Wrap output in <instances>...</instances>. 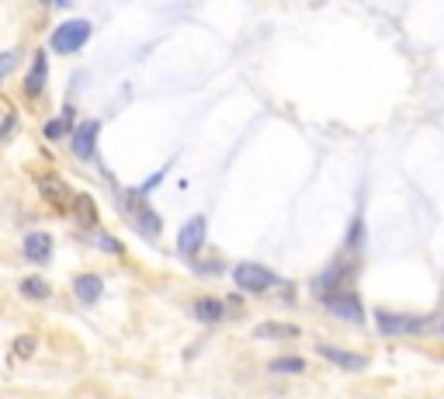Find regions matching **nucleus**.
<instances>
[{
	"instance_id": "7ed1b4c3",
	"label": "nucleus",
	"mask_w": 444,
	"mask_h": 399,
	"mask_svg": "<svg viewBox=\"0 0 444 399\" xmlns=\"http://www.w3.org/2000/svg\"><path fill=\"white\" fill-rule=\"evenodd\" d=\"M233 281H236V289H243V292H264V289L274 285V274L264 264H250L247 261V264L233 267Z\"/></svg>"
},
{
	"instance_id": "2eb2a0df",
	"label": "nucleus",
	"mask_w": 444,
	"mask_h": 399,
	"mask_svg": "<svg viewBox=\"0 0 444 399\" xmlns=\"http://www.w3.org/2000/svg\"><path fill=\"white\" fill-rule=\"evenodd\" d=\"M66 133H73V108H66L59 118L46 122V139H63Z\"/></svg>"
},
{
	"instance_id": "b1692460",
	"label": "nucleus",
	"mask_w": 444,
	"mask_h": 399,
	"mask_svg": "<svg viewBox=\"0 0 444 399\" xmlns=\"http://www.w3.org/2000/svg\"><path fill=\"white\" fill-rule=\"evenodd\" d=\"M441 333H444V319H441Z\"/></svg>"
},
{
	"instance_id": "ddd939ff",
	"label": "nucleus",
	"mask_w": 444,
	"mask_h": 399,
	"mask_svg": "<svg viewBox=\"0 0 444 399\" xmlns=\"http://www.w3.org/2000/svg\"><path fill=\"white\" fill-rule=\"evenodd\" d=\"M222 313H226V306H222L219 299H198V302H195V316L202 319V323H209V326L219 323Z\"/></svg>"
},
{
	"instance_id": "20e7f679",
	"label": "nucleus",
	"mask_w": 444,
	"mask_h": 399,
	"mask_svg": "<svg viewBox=\"0 0 444 399\" xmlns=\"http://www.w3.org/2000/svg\"><path fill=\"white\" fill-rule=\"evenodd\" d=\"M202 243H205V215H191L177 233V250L184 257H195L202 250Z\"/></svg>"
},
{
	"instance_id": "5701e85b",
	"label": "nucleus",
	"mask_w": 444,
	"mask_h": 399,
	"mask_svg": "<svg viewBox=\"0 0 444 399\" xmlns=\"http://www.w3.org/2000/svg\"><path fill=\"white\" fill-rule=\"evenodd\" d=\"M361 247V219L354 222V233H351V250H358Z\"/></svg>"
},
{
	"instance_id": "6ab92c4d",
	"label": "nucleus",
	"mask_w": 444,
	"mask_h": 399,
	"mask_svg": "<svg viewBox=\"0 0 444 399\" xmlns=\"http://www.w3.org/2000/svg\"><path fill=\"white\" fill-rule=\"evenodd\" d=\"M306 361L302 358H274L271 361V372H302Z\"/></svg>"
},
{
	"instance_id": "9b49d317",
	"label": "nucleus",
	"mask_w": 444,
	"mask_h": 399,
	"mask_svg": "<svg viewBox=\"0 0 444 399\" xmlns=\"http://www.w3.org/2000/svg\"><path fill=\"white\" fill-rule=\"evenodd\" d=\"M38 187H42V198H46V202H53L56 209H63V205H66V198H70V191H66V187H63V181H59V177H53V174H49V177H42V181H38Z\"/></svg>"
},
{
	"instance_id": "39448f33",
	"label": "nucleus",
	"mask_w": 444,
	"mask_h": 399,
	"mask_svg": "<svg viewBox=\"0 0 444 399\" xmlns=\"http://www.w3.org/2000/svg\"><path fill=\"white\" fill-rule=\"evenodd\" d=\"M375 323H378V330L382 333H420V330H427V319L423 316H396V313H375Z\"/></svg>"
},
{
	"instance_id": "f3484780",
	"label": "nucleus",
	"mask_w": 444,
	"mask_h": 399,
	"mask_svg": "<svg viewBox=\"0 0 444 399\" xmlns=\"http://www.w3.org/2000/svg\"><path fill=\"white\" fill-rule=\"evenodd\" d=\"M21 295H28V299H49L53 289H49L42 278H25V281H21Z\"/></svg>"
},
{
	"instance_id": "a211bd4d",
	"label": "nucleus",
	"mask_w": 444,
	"mask_h": 399,
	"mask_svg": "<svg viewBox=\"0 0 444 399\" xmlns=\"http://www.w3.org/2000/svg\"><path fill=\"white\" fill-rule=\"evenodd\" d=\"M18 59H21V53H18V49H4V53H0V83L14 73Z\"/></svg>"
},
{
	"instance_id": "f257e3e1",
	"label": "nucleus",
	"mask_w": 444,
	"mask_h": 399,
	"mask_svg": "<svg viewBox=\"0 0 444 399\" xmlns=\"http://www.w3.org/2000/svg\"><path fill=\"white\" fill-rule=\"evenodd\" d=\"M87 38H91V21H87V18H73V21H63V25L53 31L49 49L70 56V53H80V49L87 46Z\"/></svg>"
},
{
	"instance_id": "412c9836",
	"label": "nucleus",
	"mask_w": 444,
	"mask_h": 399,
	"mask_svg": "<svg viewBox=\"0 0 444 399\" xmlns=\"http://www.w3.org/2000/svg\"><path fill=\"white\" fill-rule=\"evenodd\" d=\"M31 351H35V337H18L14 341V354L18 358H31Z\"/></svg>"
},
{
	"instance_id": "aec40b11",
	"label": "nucleus",
	"mask_w": 444,
	"mask_h": 399,
	"mask_svg": "<svg viewBox=\"0 0 444 399\" xmlns=\"http://www.w3.org/2000/svg\"><path fill=\"white\" fill-rule=\"evenodd\" d=\"M14 129H18V115H14V111H7V115H4V122H0V142H7V139L14 135Z\"/></svg>"
},
{
	"instance_id": "f03ea898",
	"label": "nucleus",
	"mask_w": 444,
	"mask_h": 399,
	"mask_svg": "<svg viewBox=\"0 0 444 399\" xmlns=\"http://www.w3.org/2000/svg\"><path fill=\"white\" fill-rule=\"evenodd\" d=\"M323 302H326V309L334 313V316L347 319V323H354V326H361L365 323V309H361V299L354 292H347V289H334V292L323 295Z\"/></svg>"
},
{
	"instance_id": "4be33fe9",
	"label": "nucleus",
	"mask_w": 444,
	"mask_h": 399,
	"mask_svg": "<svg viewBox=\"0 0 444 399\" xmlns=\"http://www.w3.org/2000/svg\"><path fill=\"white\" fill-rule=\"evenodd\" d=\"M98 243H101L105 250H111V254H122V247H118V243H115V239H111V237H105V233L98 237Z\"/></svg>"
},
{
	"instance_id": "6e6552de",
	"label": "nucleus",
	"mask_w": 444,
	"mask_h": 399,
	"mask_svg": "<svg viewBox=\"0 0 444 399\" xmlns=\"http://www.w3.org/2000/svg\"><path fill=\"white\" fill-rule=\"evenodd\" d=\"M46 77H49V59H46V53H35L31 70H28V77H25V94L28 98H38V94L46 90Z\"/></svg>"
},
{
	"instance_id": "f8f14e48",
	"label": "nucleus",
	"mask_w": 444,
	"mask_h": 399,
	"mask_svg": "<svg viewBox=\"0 0 444 399\" xmlns=\"http://www.w3.org/2000/svg\"><path fill=\"white\" fill-rule=\"evenodd\" d=\"M254 337L261 341H285V337H299V326H288V323H264L254 330Z\"/></svg>"
},
{
	"instance_id": "1a4fd4ad",
	"label": "nucleus",
	"mask_w": 444,
	"mask_h": 399,
	"mask_svg": "<svg viewBox=\"0 0 444 399\" xmlns=\"http://www.w3.org/2000/svg\"><path fill=\"white\" fill-rule=\"evenodd\" d=\"M49 254H53V239L46 237V233H28L25 237V257L28 261L42 264V261H49Z\"/></svg>"
},
{
	"instance_id": "9d476101",
	"label": "nucleus",
	"mask_w": 444,
	"mask_h": 399,
	"mask_svg": "<svg viewBox=\"0 0 444 399\" xmlns=\"http://www.w3.org/2000/svg\"><path fill=\"white\" fill-rule=\"evenodd\" d=\"M73 292H77L80 302H98L101 299V292H105V285H101V278L98 274H80L77 281H73Z\"/></svg>"
},
{
	"instance_id": "0eeeda50",
	"label": "nucleus",
	"mask_w": 444,
	"mask_h": 399,
	"mask_svg": "<svg viewBox=\"0 0 444 399\" xmlns=\"http://www.w3.org/2000/svg\"><path fill=\"white\" fill-rule=\"evenodd\" d=\"M316 351H319L330 365L347 368V372H361V368H368V358L365 354H358V351H344V347H334V344H319Z\"/></svg>"
},
{
	"instance_id": "423d86ee",
	"label": "nucleus",
	"mask_w": 444,
	"mask_h": 399,
	"mask_svg": "<svg viewBox=\"0 0 444 399\" xmlns=\"http://www.w3.org/2000/svg\"><path fill=\"white\" fill-rule=\"evenodd\" d=\"M98 133H101V122H83L80 129L70 133V150L77 153V160H94V142H98Z\"/></svg>"
},
{
	"instance_id": "dca6fc26",
	"label": "nucleus",
	"mask_w": 444,
	"mask_h": 399,
	"mask_svg": "<svg viewBox=\"0 0 444 399\" xmlns=\"http://www.w3.org/2000/svg\"><path fill=\"white\" fill-rule=\"evenodd\" d=\"M344 274H347V267L344 264H334L330 267V271H326V274H323V278H316V295H326V292H334V289H337L340 281H344Z\"/></svg>"
},
{
	"instance_id": "4468645a",
	"label": "nucleus",
	"mask_w": 444,
	"mask_h": 399,
	"mask_svg": "<svg viewBox=\"0 0 444 399\" xmlns=\"http://www.w3.org/2000/svg\"><path fill=\"white\" fill-rule=\"evenodd\" d=\"M73 212H77L80 222L98 226V205H94V198H91V195H73Z\"/></svg>"
}]
</instances>
